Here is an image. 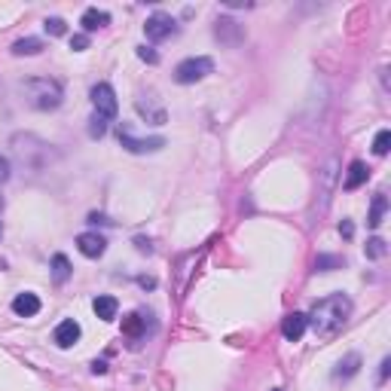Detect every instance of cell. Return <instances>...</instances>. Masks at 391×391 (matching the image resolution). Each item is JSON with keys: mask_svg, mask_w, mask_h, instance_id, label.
Wrapping results in <instances>:
<instances>
[{"mask_svg": "<svg viewBox=\"0 0 391 391\" xmlns=\"http://www.w3.org/2000/svg\"><path fill=\"white\" fill-rule=\"evenodd\" d=\"M352 300L346 297V293H331V297L318 300V303L312 306V312L306 315V324L315 331V336H336L346 327V321L352 318Z\"/></svg>", "mask_w": 391, "mask_h": 391, "instance_id": "6da1fadb", "label": "cell"}, {"mask_svg": "<svg viewBox=\"0 0 391 391\" xmlns=\"http://www.w3.org/2000/svg\"><path fill=\"white\" fill-rule=\"evenodd\" d=\"M25 92V101L34 107V111H56V107L65 101V89H61L58 80H49V77H37V80H28L22 86Z\"/></svg>", "mask_w": 391, "mask_h": 391, "instance_id": "7a4b0ae2", "label": "cell"}, {"mask_svg": "<svg viewBox=\"0 0 391 391\" xmlns=\"http://www.w3.org/2000/svg\"><path fill=\"white\" fill-rule=\"evenodd\" d=\"M208 74H214V61L208 56H196V58H183L181 65L175 67V80L181 86H193L199 80H205Z\"/></svg>", "mask_w": 391, "mask_h": 391, "instance_id": "3957f363", "label": "cell"}, {"mask_svg": "<svg viewBox=\"0 0 391 391\" xmlns=\"http://www.w3.org/2000/svg\"><path fill=\"white\" fill-rule=\"evenodd\" d=\"M116 138H120L122 150H129V153H156V150L166 147V138H162V135H153V138H135L126 126H120Z\"/></svg>", "mask_w": 391, "mask_h": 391, "instance_id": "277c9868", "label": "cell"}, {"mask_svg": "<svg viewBox=\"0 0 391 391\" xmlns=\"http://www.w3.org/2000/svg\"><path fill=\"white\" fill-rule=\"evenodd\" d=\"M144 34H147V40H153V43H162V40L177 34V22L168 12H153V16L144 22Z\"/></svg>", "mask_w": 391, "mask_h": 391, "instance_id": "5b68a950", "label": "cell"}, {"mask_svg": "<svg viewBox=\"0 0 391 391\" xmlns=\"http://www.w3.org/2000/svg\"><path fill=\"white\" fill-rule=\"evenodd\" d=\"M92 104H95V113L104 116L107 122L116 120V111H120V104H116V92L111 83H98L92 89Z\"/></svg>", "mask_w": 391, "mask_h": 391, "instance_id": "8992f818", "label": "cell"}, {"mask_svg": "<svg viewBox=\"0 0 391 391\" xmlns=\"http://www.w3.org/2000/svg\"><path fill=\"white\" fill-rule=\"evenodd\" d=\"M214 37L221 40L223 46H230V49H232V46H238V43H242V40H245V28L236 22V19L221 16V19H217V22H214Z\"/></svg>", "mask_w": 391, "mask_h": 391, "instance_id": "52a82bcc", "label": "cell"}, {"mask_svg": "<svg viewBox=\"0 0 391 391\" xmlns=\"http://www.w3.org/2000/svg\"><path fill=\"white\" fill-rule=\"evenodd\" d=\"M77 251L89 260H98L101 254L107 251V238L98 236V232H80L77 236Z\"/></svg>", "mask_w": 391, "mask_h": 391, "instance_id": "ba28073f", "label": "cell"}, {"mask_svg": "<svg viewBox=\"0 0 391 391\" xmlns=\"http://www.w3.org/2000/svg\"><path fill=\"white\" fill-rule=\"evenodd\" d=\"M80 324L74 318H67V321H61V324L56 327V333H52V339H56V346L58 348H71V346H77V339H80Z\"/></svg>", "mask_w": 391, "mask_h": 391, "instance_id": "9c48e42d", "label": "cell"}, {"mask_svg": "<svg viewBox=\"0 0 391 391\" xmlns=\"http://www.w3.org/2000/svg\"><path fill=\"white\" fill-rule=\"evenodd\" d=\"M306 315L303 312H291L284 321H281V333H284V339L287 342H300L303 339V333H306Z\"/></svg>", "mask_w": 391, "mask_h": 391, "instance_id": "30bf717a", "label": "cell"}, {"mask_svg": "<svg viewBox=\"0 0 391 391\" xmlns=\"http://www.w3.org/2000/svg\"><path fill=\"white\" fill-rule=\"evenodd\" d=\"M367 177H370V168L364 166L361 159H355L352 166H348L346 177H342V190H348V193H352V190H358V187H364V183H367Z\"/></svg>", "mask_w": 391, "mask_h": 391, "instance_id": "8fae6325", "label": "cell"}, {"mask_svg": "<svg viewBox=\"0 0 391 391\" xmlns=\"http://www.w3.org/2000/svg\"><path fill=\"white\" fill-rule=\"evenodd\" d=\"M80 25H83L86 34L101 31V28H107V25H111V12L98 10V6H89V10L83 12V19H80Z\"/></svg>", "mask_w": 391, "mask_h": 391, "instance_id": "7c38bea8", "label": "cell"}, {"mask_svg": "<svg viewBox=\"0 0 391 391\" xmlns=\"http://www.w3.org/2000/svg\"><path fill=\"white\" fill-rule=\"evenodd\" d=\"M12 312L19 315V318H34V315L40 312V297L37 293H19L16 300H12Z\"/></svg>", "mask_w": 391, "mask_h": 391, "instance_id": "4fadbf2b", "label": "cell"}, {"mask_svg": "<svg viewBox=\"0 0 391 391\" xmlns=\"http://www.w3.org/2000/svg\"><path fill=\"white\" fill-rule=\"evenodd\" d=\"M386 211H388L386 193H376L373 202H370V214H367V226H370V230H379L382 221H386Z\"/></svg>", "mask_w": 391, "mask_h": 391, "instance_id": "5bb4252c", "label": "cell"}, {"mask_svg": "<svg viewBox=\"0 0 391 391\" xmlns=\"http://www.w3.org/2000/svg\"><path fill=\"white\" fill-rule=\"evenodd\" d=\"M361 370V355L358 352H352V355H346L339 364H336V370H333V379H352L355 373Z\"/></svg>", "mask_w": 391, "mask_h": 391, "instance_id": "9a60e30c", "label": "cell"}, {"mask_svg": "<svg viewBox=\"0 0 391 391\" xmlns=\"http://www.w3.org/2000/svg\"><path fill=\"white\" fill-rule=\"evenodd\" d=\"M95 315H98L101 321H113L116 318V312H120V303H116V297H95Z\"/></svg>", "mask_w": 391, "mask_h": 391, "instance_id": "2e32d148", "label": "cell"}, {"mask_svg": "<svg viewBox=\"0 0 391 391\" xmlns=\"http://www.w3.org/2000/svg\"><path fill=\"white\" fill-rule=\"evenodd\" d=\"M43 52V40L40 37H22L12 43V56H40Z\"/></svg>", "mask_w": 391, "mask_h": 391, "instance_id": "e0dca14e", "label": "cell"}, {"mask_svg": "<svg viewBox=\"0 0 391 391\" xmlns=\"http://www.w3.org/2000/svg\"><path fill=\"white\" fill-rule=\"evenodd\" d=\"M71 260L65 257V254H56V257H52V281H56V284H65L67 278H71Z\"/></svg>", "mask_w": 391, "mask_h": 391, "instance_id": "ac0fdd59", "label": "cell"}, {"mask_svg": "<svg viewBox=\"0 0 391 391\" xmlns=\"http://www.w3.org/2000/svg\"><path fill=\"white\" fill-rule=\"evenodd\" d=\"M346 260L336 257V254H318L315 257V272H333V269H342Z\"/></svg>", "mask_w": 391, "mask_h": 391, "instance_id": "d6986e66", "label": "cell"}, {"mask_svg": "<svg viewBox=\"0 0 391 391\" xmlns=\"http://www.w3.org/2000/svg\"><path fill=\"white\" fill-rule=\"evenodd\" d=\"M122 333L129 336V339H138V336L144 333V318L138 312H132V315H126L122 318Z\"/></svg>", "mask_w": 391, "mask_h": 391, "instance_id": "ffe728a7", "label": "cell"}, {"mask_svg": "<svg viewBox=\"0 0 391 391\" xmlns=\"http://www.w3.org/2000/svg\"><path fill=\"white\" fill-rule=\"evenodd\" d=\"M364 254H367L370 260H382V257H386V254H388L386 238H379V236H376V238H370V242H367V248H364Z\"/></svg>", "mask_w": 391, "mask_h": 391, "instance_id": "44dd1931", "label": "cell"}, {"mask_svg": "<svg viewBox=\"0 0 391 391\" xmlns=\"http://www.w3.org/2000/svg\"><path fill=\"white\" fill-rule=\"evenodd\" d=\"M388 150H391V132H388V129H382V132H376V138H373V153L386 156Z\"/></svg>", "mask_w": 391, "mask_h": 391, "instance_id": "7402d4cb", "label": "cell"}, {"mask_svg": "<svg viewBox=\"0 0 391 391\" xmlns=\"http://www.w3.org/2000/svg\"><path fill=\"white\" fill-rule=\"evenodd\" d=\"M104 135H107V120L92 113V120H89V138H104Z\"/></svg>", "mask_w": 391, "mask_h": 391, "instance_id": "603a6c76", "label": "cell"}, {"mask_svg": "<svg viewBox=\"0 0 391 391\" xmlns=\"http://www.w3.org/2000/svg\"><path fill=\"white\" fill-rule=\"evenodd\" d=\"M43 28L52 34V37H61V34H65L67 28H65V19H58V16H52V19H46L43 22Z\"/></svg>", "mask_w": 391, "mask_h": 391, "instance_id": "cb8c5ba5", "label": "cell"}, {"mask_svg": "<svg viewBox=\"0 0 391 391\" xmlns=\"http://www.w3.org/2000/svg\"><path fill=\"white\" fill-rule=\"evenodd\" d=\"M138 58L147 61V65H159V52L150 49V46H138Z\"/></svg>", "mask_w": 391, "mask_h": 391, "instance_id": "d4e9b609", "label": "cell"}, {"mask_svg": "<svg viewBox=\"0 0 391 391\" xmlns=\"http://www.w3.org/2000/svg\"><path fill=\"white\" fill-rule=\"evenodd\" d=\"M71 49L74 52L89 49V34H74V37H71Z\"/></svg>", "mask_w": 391, "mask_h": 391, "instance_id": "484cf974", "label": "cell"}, {"mask_svg": "<svg viewBox=\"0 0 391 391\" xmlns=\"http://www.w3.org/2000/svg\"><path fill=\"white\" fill-rule=\"evenodd\" d=\"M10 175H12L10 159H6V156H0V183H6V181H10Z\"/></svg>", "mask_w": 391, "mask_h": 391, "instance_id": "4316f807", "label": "cell"}, {"mask_svg": "<svg viewBox=\"0 0 391 391\" xmlns=\"http://www.w3.org/2000/svg\"><path fill=\"white\" fill-rule=\"evenodd\" d=\"M388 373H391V358H382V364H379V382H386Z\"/></svg>", "mask_w": 391, "mask_h": 391, "instance_id": "83f0119b", "label": "cell"}, {"mask_svg": "<svg viewBox=\"0 0 391 391\" xmlns=\"http://www.w3.org/2000/svg\"><path fill=\"white\" fill-rule=\"evenodd\" d=\"M339 232H342L346 238H352V236H355V226L348 223V221H342V223H339Z\"/></svg>", "mask_w": 391, "mask_h": 391, "instance_id": "f1b7e54d", "label": "cell"}, {"mask_svg": "<svg viewBox=\"0 0 391 391\" xmlns=\"http://www.w3.org/2000/svg\"><path fill=\"white\" fill-rule=\"evenodd\" d=\"M92 373H107V364L104 361H95L92 364Z\"/></svg>", "mask_w": 391, "mask_h": 391, "instance_id": "f546056e", "label": "cell"}, {"mask_svg": "<svg viewBox=\"0 0 391 391\" xmlns=\"http://www.w3.org/2000/svg\"><path fill=\"white\" fill-rule=\"evenodd\" d=\"M135 245H138V251H147V254H150V242H144V238H138Z\"/></svg>", "mask_w": 391, "mask_h": 391, "instance_id": "4dcf8cb0", "label": "cell"}, {"mask_svg": "<svg viewBox=\"0 0 391 391\" xmlns=\"http://www.w3.org/2000/svg\"><path fill=\"white\" fill-rule=\"evenodd\" d=\"M0 236H3V226H0Z\"/></svg>", "mask_w": 391, "mask_h": 391, "instance_id": "1f68e13d", "label": "cell"}, {"mask_svg": "<svg viewBox=\"0 0 391 391\" xmlns=\"http://www.w3.org/2000/svg\"><path fill=\"white\" fill-rule=\"evenodd\" d=\"M272 391H281V388H272Z\"/></svg>", "mask_w": 391, "mask_h": 391, "instance_id": "d6a6232c", "label": "cell"}]
</instances>
